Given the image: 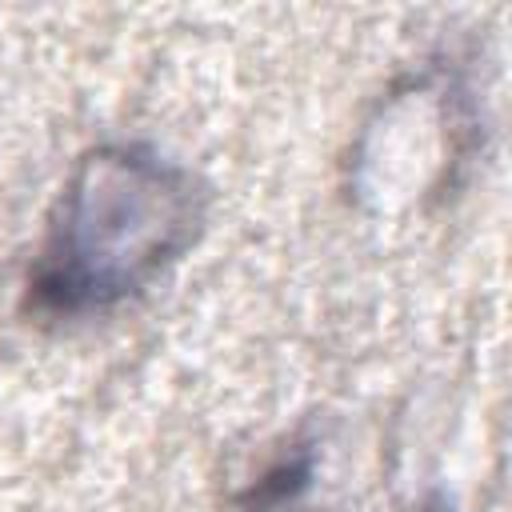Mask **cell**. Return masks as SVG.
<instances>
[{
	"mask_svg": "<svg viewBox=\"0 0 512 512\" xmlns=\"http://www.w3.org/2000/svg\"><path fill=\"white\" fill-rule=\"evenodd\" d=\"M208 184L140 140L88 148L64 176L24 276L40 320H88L136 300L204 232Z\"/></svg>",
	"mask_w": 512,
	"mask_h": 512,
	"instance_id": "6da1fadb",
	"label": "cell"
},
{
	"mask_svg": "<svg viewBox=\"0 0 512 512\" xmlns=\"http://www.w3.org/2000/svg\"><path fill=\"white\" fill-rule=\"evenodd\" d=\"M316 476V452L308 440L292 444L284 456H276L244 492H240V512H284L292 508Z\"/></svg>",
	"mask_w": 512,
	"mask_h": 512,
	"instance_id": "7a4b0ae2",
	"label": "cell"
}]
</instances>
